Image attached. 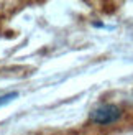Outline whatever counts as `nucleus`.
Here are the masks:
<instances>
[{
    "instance_id": "obj_1",
    "label": "nucleus",
    "mask_w": 133,
    "mask_h": 135,
    "mask_svg": "<svg viewBox=\"0 0 133 135\" xmlns=\"http://www.w3.org/2000/svg\"><path fill=\"white\" fill-rule=\"evenodd\" d=\"M89 117L97 125H110L122 117V109L117 104H100L90 110Z\"/></svg>"
},
{
    "instance_id": "obj_2",
    "label": "nucleus",
    "mask_w": 133,
    "mask_h": 135,
    "mask_svg": "<svg viewBox=\"0 0 133 135\" xmlns=\"http://www.w3.org/2000/svg\"><path fill=\"white\" fill-rule=\"evenodd\" d=\"M17 96H18L17 92H8V94H3V96H0V107L5 105V104H8V102H12L13 99H17Z\"/></svg>"
}]
</instances>
